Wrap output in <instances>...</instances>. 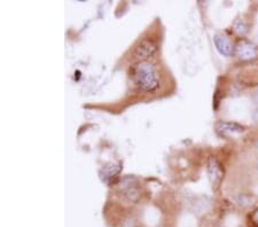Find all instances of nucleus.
<instances>
[{
	"mask_svg": "<svg viewBox=\"0 0 258 227\" xmlns=\"http://www.w3.org/2000/svg\"><path fill=\"white\" fill-rule=\"evenodd\" d=\"M257 169H258V163H257Z\"/></svg>",
	"mask_w": 258,
	"mask_h": 227,
	"instance_id": "13",
	"label": "nucleus"
},
{
	"mask_svg": "<svg viewBox=\"0 0 258 227\" xmlns=\"http://www.w3.org/2000/svg\"><path fill=\"white\" fill-rule=\"evenodd\" d=\"M132 80L144 92H153L160 85L159 75L154 65L148 62H139L132 70Z\"/></svg>",
	"mask_w": 258,
	"mask_h": 227,
	"instance_id": "1",
	"label": "nucleus"
},
{
	"mask_svg": "<svg viewBox=\"0 0 258 227\" xmlns=\"http://www.w3.org/2000/svg\"><path fill=\"white\" fill-rule=\"evenodd\" d=\"M157 51L156 44L151 39H143L133 51V59L139 62H146Z\"/></svg>",
	"mask_w": 258,
	"mask_h": 227,
	"instance_id": "5",
	"label": "nucleus"
},
{
	"mask_svg": "<svg viewBox=\"0 0 258 227\" xmlns=\"http://www.w3.org/2000/svg\"><path fill=\"white\" fill-rule=\"evenodd\" d=\"M122 170L120 164L116 163H109L106 164L101 170H100V177L105 183H110L111 180H114L117 177L118 173Z\"/></svg>",
	"mask_w": 258,
	"mask_h": 227,
	"instance_id": "8",
	"label": "nucleus"
},
{
	"mask_svg": "<svg viewBox=\"0 0 258 227\" xmlns=\"http://www.w3.org/2000/svg\"><path fill=\"white\" fill-rule=\"evenodd\" d=\"M233 30L238 36L243 37L248 32V26L242 19H236L233 24Z\"/></svg>",
	"mask_w": 258,
	"mask_h": 227,
	"instance_id": "9",
	"label": "nucleus"
},
{
	"mask_svg": "<svg viewBox=\"0 0 258 227\" xmlns=\"http://www.w3.org/2000/svg\"><path fill=\"white\" fill-rule=\"evenodd\" d=\"M214 43L217 51L224 56H232L234 54V46H233L230 37L218 32L214 36Z\"/></svg>",
	"mask_w": 258,
	"mask_h": 227,
	"instance_id": "7",
	"label": "nucleus"
},
{
	"mask_svg": "<svg viewBox=\"0 0 258 227\" xmlns=\"http://www.w3.org/2000/svg\"><path fill=\"white\" fill-rule=\"evenodd\" d=\"M253 201H255V197L251 196V195H244V194H242V195H240L239 197V204L242 205V206H249L253 204Z\"/></svg>",
	"mask_w": 258,
	"mask_h": 227,
	"instance_id": "10",
	"label": "nucleus"
},
{
	"mask_svg": "<svg viewBox=\"0 0 258 227\" xmlns=\"http://www.w3.org/2000/svg\"><path fill=\"white\" fill-rule=\"evenodd\" d=\"M250 220L253 225L258 227V208L256 210H253L252 213L250 214Z\"/></svg>",
	"mask_w": 258,
	"mask_h": 227,
	"instance_id": "11",
	"label": "nucleus"
},
{
	"mask_svg": "<svg viewBox=\"0 0 258 227\" xmlns=\"http://www.w3.org/2000/svg\"><path fill=\"white\" fill-rule=\"evenodd\" d=\"M216 132L224 139H233L244 132V126L235 122L219 121L215 124Z\"/></svg>",
	"mask_w": 258,
	"mask_h": 227,
	"instance_id": "3",
	"label": "nucleus"
},
{
	"mask_svg": "<svg viewBox=\"0 0 258 227\" xmlns=\"http://www.w3.org/2000/svg\"><path fill=\"white\" fill-rule=\"evenodd\" d=\"M208 177L215 191H218L224 179V168L219 161L211 156L208 161Z\"/></svg>",
	"mask_w": 258,
	"mask_h": 227,
	"instance_id": "4",
	"label": "nucleus"
},
{
	"mask_svg": "<svg viewBox=\"0 0 258 227\" xmlns=\"http://www.w3.org/2000/svg\"><path fill=\"white\" fill-rule=\"evenodd\" d=\"M253 105H255L256 110H258V90L256 91L255 96H253Z\"/></svg>",
	"mask_w": 258,
	"mask_h": 227,
	"instance_id": "12",
	"label": "nucleus"
},
{
	"mask_svg": "<svg viewBox=\"0 0 258 227\" xmlns=\"http://www.w3.org/2000/svg\"><path fill=\"white\" fill-rule=\"evenodd\" d=\"M234 54L241 61H252L258 56V47L252 41L242 38L235 45Z\"/></svg>",
	"mask_w": 258,
	"mask_h": 227,
	"instance_id": "2",
	"label": "nucleus"
},
{
	"mask_svg": "<svg viewBox=\"0 0 258 227\" xmlns=\"http://www.w3.org/2000/svg\"><path fill=\"white\" fill-rule=\"evenodd\" d=\"M119 192L122 195L125 197L127 201L130 202H137L140 197V193L137 186V180L132 177H127V178L122 179V181L118 184Z\"/></svg>",
	"mask_w": 258,
	"mask_h": 227,
	"instance_id": "6",
	"label": "nucleus"
}]
</instances>
